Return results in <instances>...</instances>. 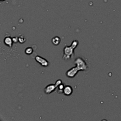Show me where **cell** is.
<instances>
[{
    "label": "cell",
    "mask_w": 121,
    "mask_h": 121,
    "mask_svg": "<svg viewBox=\"0 0 121 121\" xmlns=\"http://www.w3.org/2000/svg\"><path fill=\"white\" fill-rule=\"evenodd\" d=\"M74 64L79 71H85L88 69V66L85 60L80 57L76 59V60H74Z\"/></svg>",
    "instance_id": "cell-1"
},
{
    "label": "cell",
    "mask_w": 121,
    "mask_h": 121,
    "mask_svg": "<svg viewBox=\"0 0 121 121\" xmlns=\"http://www.w3.org/2000/svg\"><path fill=\"white\" fill-rule=\"evenodd\" d=\"M74 48L72 46H65L63 49V59L65 60H69L70 59L73 57L74 54Z\"/></svg>",
    "instance_id": "cell-2"
},
{
    "label": "cell",
    "mask_w": 121,
    "mask_h": 121,
    "mask_svg": "<svg viewBox=\"0 0 121 121\" xmlns=\"http://www.w3.org/2000/svg\"><path fill=\"white\" fill-rule=\"evenodd\" d=\"M79 72V69L77 67V66L73 67L72 68L70 69L69 70H67L66 73V75L69 78H73L76 76L78 72Z\"/></svg>",
    "instance_id": "cell-3"
},
{
    "label": "cell",
    "mask_w": 121,
    "mask_h": 121,
    "mask_svg": "<svg viewBox=\"0 0 121 121\" xmlns=\"http://www.w3.org/2000/svg\"><path fill=\"white\" fill-rule=\"evenodd\" d=\"M35 60L37 62L39 63L43 67H47V66H48V65H49L48 61L46 59H44V58L41 57L39 56H35Z\"/></svg>",
    "instance_id": "cell-4"
},
{
    "label": "cell",
    "mask_w": 121,
    "mask_h": 121,
    "mask_svg": "<svg viewBox=\"0 0 121 121\" xmlns=\"http://www.w3.org/2000/svg\"><path fill=\"white\" fill-rule=\"evenodd\" d=\"M57 86L54 84H50L46 86L44 89V92L46 94H50L51 93L54 92L56 89Z\"/></svg>",
    "instance_id": "cell-5"
},
{
    "label": "cell",
    "mask_w": 121,
    "mask_h": 121,
    "mask_svg": "<svg viewBox=\"0 0 121 121\" xmlns=\"http://www.w3.org/2000/svg\"><path fill=\"white\" fill-rule=\"evenodd\" d=\"M4 43L8 47L11 48L12 46H13V39L10 37V35H9L8 36H5V37L4 38Z\"/></svg>",
    "instance_id": "cell-6"
},
{
    "label": "cell",
    "mask_w": 121,
    "mask_h": 121,
    "mask_svg": "<svg viewBox=\"0 0 121 121\" xmlns=\"http://www.w3.org/2000/svg\"><path fill=\"white\" fill-rule=\"evenodd\" d=\"M73 93V89L72 86L67 85L63 89V93L66 96H70Z\"/></svg>",
    "instance_id": "cell-7"
},
{
    "label": "cell",
    "mask_w": 121,
    "mask_h": 121,
    "mask_svg": "<svg viewBox=\"0 0 121 121\" xmlns=\"http://www.w3.org/2000/svg\"><path fill=\"white\" fill-rule=\"evenodd\" d=\"M60 41H61V39H60V38L58 36L54 37L52 38V42L54 46H58V45L60 44Z\"/></svg>",
    "instance_id": "cell-8"
},
{
    "label": "cell",
    "mask_w": 121,
    "mask_h": 121,
    "mask_svg": "<svg viewBox=\"0 0 121 121\" xmlns=\"http://www.w3.org/2000/svg\"><path fill=\"white\" fill-rule=\"evenodd\" d=\"M33 52H34V50H33V48L31 47H27L25 50V53L27 55H31L33 53Z\"/></svg>",
    "instance_id": "cell-9"
},
{
    "label": "cell",
    "mask_w": 121,
    "mask_h": 121,
    "mask_svg": "<svg viewBox=\"0 0 121 121\" xmlns=\"http://www.w3.org/2000/svg\"><path fill=\"white\" fill-rule=\"evenodd\" d=\"M26 39L24 35H20L18 37V42L21 44H23L24 43L26 42Z\"/></svg>",
    "instance_id": "cell-10"
},
{
    "label": "cell",
    "mask_w": 121,
    "mask_h": 121,
    "mask_svg": "<svg viewBox=\"0 0 121 121\" xmlns=\"http://www.w3.org/2000/svg\"><path fill=\"white\" fill-rule=\"evenodd\" d=\"M78 44H79V41H78V40H73V42L72 43V44H71L70 46H72V47H73V48H76L77 47V46H78Z\"/></svg>",
    "instance_id": "cell-11"
},
{
    "label": "cell",
    "mask_w": 121,
    "mask_h": 121,
    "mask_svg": "<svg viewBox=\"0 0 121 121\" xmlns=\"http://www.w3.org/2000/svg\"><path fill=\"white\" fill-rule=\"evenodd\" d=\"M12 39H13V43H17L18 42V37H14Z\"/></svg>",
    "instance_id": "cell-12"
},
{
    "label": "cell",
    "mask_w": 121,
    "mask_h": 121,
    "mask_svg": "<svg viewBox=\"0 0 121 121\" xmlns=\"http://www.w3.org/2000/svg\"><path fill=\"white\" fill-rule=\"evenodd\" d=\"M61 83H62V81H61V80H57V81H56L55 85H56V86H57V87H58V86H59V85H60V84H61Z\"/></svg>",
    "instance_id": "cell-13"
},
{
    "label": "cell",
    "mask_w": 121,
    "mask_h": 121,
    "mask_svg": "<svg viewBox=\"0 0 121 121\" xmlns=\"http://www.w3.org/2000/svg\"><path fill=\"white\" fill-rule=\"evenodd\" d=\"M65 86H64L63 84L61 83V84H60L59 86H58V88H59V89H60V90H63L64 88H65Z\"/></svg>",
    "instance_id": "cell-14"
},
{
    "label": "cell",
    "mask_w": 121,
    "mask_h": 121,
    "mask_svg": "<svg viewBox=\"0 0 121 121\" xmlns=\"http://www.w3.org/2000/svg\"><path fill=\"white\" fill-rule=\"evenodd\" d=\"M1 1H5V0H1Z\"/></svg>",
    "instance_id": "cell-15"
}]
</instances>
